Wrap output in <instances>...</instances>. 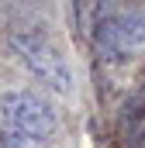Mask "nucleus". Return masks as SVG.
Returning <instances> with one entry per match:
<instances>
[{
    "mask_svg": "<svg viewBox=\"0 0 145 148\" xmlns=\"http://www.w3.org/2000/svg\"><path fill=\"white\" fill-rule=\"evenodd\" d=\"M90 31H93V45L100 59L110 66H124L138 52H145V7L100 3L93 7Z\"/></svg>",
    "mask_w": 145,
    "mask_h": 148,
    "instance_id": "1",
    "label": "nucleus"
},
{
    "mask_svg": "<svg viewBox=\"0 0 145 148\" xmlns=\"http://www.w3.org/2000/svg\"><path fill=\"white\" fill-rule=\"evenodd\" d=\"M7 45L14 52V59L28 69V73L45 83V90H52L55 97H69L72 93V69L62 55V48L48 35H41L35 28H10Z\"/></svg>",
    "mask_w": 145,
    "mask_h": 148,
    "instance_id": "2",
    "label": "nucleus"
},
{
    "mask_svg": "<svg viewBox=\"0 0 145 148\" xmlns=\"http://www.w3.org/2000/svg\"><path fill=\"white\" fill-rule=\"evenodd\" d=\"M0 121L3 127L31 134L38 141H52L59 131V114L52 110V103L35 90H17V86L0 93Z\"/></svg>",
    "mask_w": 145,
    "mask_h": 148,
    "instance_id": "3",
    "label": "nucleus"
},
{
    "mask_svg": "<svg viewBox=\"0 0 145 148\" xmlns=\"http://www.w3.org/2000/svg\"><path fill=\"white\" fill-rule=\"evenodd\" d=\"M0 148H52V141H38V138H31V134L0 127Z\"/></svg>",
    "mask_w": 145,
    "mask_h": 148,
    "instance_id": "4",
    "label": "nucleus"
}]
</instances>
